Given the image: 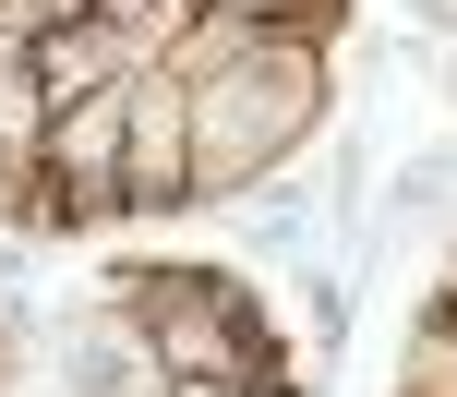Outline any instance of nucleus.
Returning <instances> with one entry per match:
<instances>
[{"mask_svg":"<svg viewBox=\"0 0 457 397\" xmlns=\"http://www.w3.org/2000/svg\"><path fill=\"white\" fill-rule=\"evenodd\" d=\"M181 96H193V205H253L265 181H289V157H313L325 109H337V37L253 24L241 61Z\"/></svg>","mask_w":457,"mask_h":397,"instance_id":"f257e3e1","label":"nucleus"},{"mask_svg":"<svg viewBox=\"0 0 457 397\" xmlns=\"http://www.w3.org/2000/svg\"><path fill=\"white\" fill-rule=\"evenodd\" d=\"M109 289L145 302L157 361L181 385H277V374H289V337H277L265 289H253L241 265H120Z\"/></svg>","mask_w":457,"mask_h":397,"instance_id":"f03ea898","label":"nucleus"},{"mask_svg":"<svg viewBox=\"0 0 457 397\" xmlns=\"http://www.w3.org/2000/svg\"><path fill=\"white\" fill-rule=\"evenodd\" d=\"M120 181H133V217H193V96L169 61L120 72Z\"/></svg>","mask_w":457,"mask_h":397,"instance_id":"7ed1b4c3","label":"nucleus"},{"mask_svg":"<svg viewBox=\"0 0 457 397\" xmlns=\"http://www.w3.org/2000/svg\"><path fill=\"white\" fill-rule=\"evenodd\" d=\"M61 397H181L133 289H109V302H85V313L61 326Z\"/></svg>","mask_w":457,"mask_h":397,"instance_id":"20e7f679","label":"nucleus"},{"mask_svg":"<svg viewBox=\"0 0 457 397\" xmlns=\"http://www.w3.org/2000/svg\"><path fill=\"white\" fill-rule=\"evenodd\" d=\"M24 48H37L48 96H85V85H120V72H133V37H120L109 12H72V24H48V37H24Z\"/></svg>","mask_w":457,"mask_h":397,"instance_id":"39448f33","label":"nucleus"},{"mask_svg":"<svg viewBox=\"0 0 457 397\" xmlns=\"http://www.w3.org/2000/svg\"><path fill=\"white\" fill-rule=\"evenodd\" d=\"M397 397H457V313H421L397 350Z\"/></svg>","mask_w":457,"mask_h":397,"instance_id":"423d86ee","label":"nucleus"},{"mask_svg":"<svg viewBox=\"0 0 457 397\" xmlns=\"http://www.w3.org/2000/svg\"><path fill=\"white\" fill-rule=\"evenodd\" d=\"M0 229H37V169L0 145Z\"/></svg>","mask_w":457,"mask_h":397,"instance_id":"0eeeda50","label":"nucleus"},{"mask_svg":"<svg viewBox=\"0 0 457 397\" xmlns=\"http://www.w3.org/2000/svg\"><path fill=\"white\" fill-rule=\"evenodd\" d=\"M277 24H313V37H337V24H349V0H277Z\"/></svg>","mask_w":457,"mask_h":397,"instance_id":"6e6552de","label":"nucleus"},{"mask_svg":"<svg viewBox=\"0 0 457 397\" xmlns=\"http://www.w3.org/2000/svg\"><path fill=\"white\" fill-rule=\"evenodd\" d=\"M253 397H313V385H301V374H277V385H253Z\"/></svg>","mask_w":457,"mask_h":397,"instance_id":"1a4fd4ad","label":"nucleus"},{"mask_svg":"<svg viewBox=\"0 0 457 397\" xmlns=\"http://www.w3.org/2000/svg\"><path fill=\"white\" fill-rule=\"evenodd\" d=\"M169 385H181V374H169ZM181 397H253V385H181Z\"/></svg>","mask_w":457,"mask_h":397,"instance_id":"9d476101","label":"nucleus"},{"mask_svg":"<svg viewBox=\"0 0 457 397\" xmlns=\"http://www.w3.org/2000/svg\"><path fill=\"white\" fill-rule=\"evenodd\" d=\"M434 313H457V253H445V289H434Z\"/></svg>","mask_w":457,"mask_h":397,"instance_id":"9b49d317","label":"nucleus"}]
</instances>
